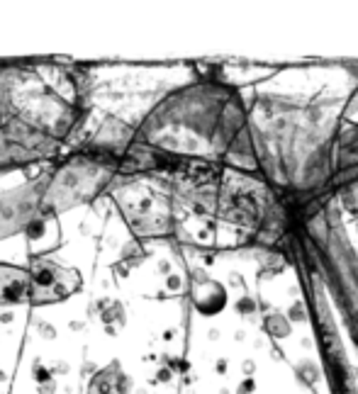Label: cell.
Returning a JSON list of instances; mask_svg holds the SVG:
<instances>
[{
	"instance_id": "cell-1",
	"label": "cell",
	"mask_w": 358,
	"mask_h": 394,
	"mask_svg": "<svg viewBox=\"0 0 358 394\" xmlns=\"http://www.w3.org/2000/svg\"><path fill=\"white\" fill-rule=\"evenodd\" d=\"M32 377H34V382H37V385H44V382H51V380H54L51 370H49V367H44L39 360H34V365H32Z\"/></svg>"
},
{
	"instance_id": "cell-2",
	"label": "cell",
	"mask_w": 358,
	"mask_h": 394,
	"mask_svg": "<svg viewBox=\"0 0 358 394\" xmlns=\"http://www.w3.org/2000/svg\"><path fill=\"white\" fill-rule=\"evenodd\" d=\"M37 331H39V336L44 338V341H54V338H56V329H54V324H49V321H44V319H39V321H37Z\"/></svg>"
},
{
	"instance_id": "cell-3",
	"label": "cell",
	"mask_w": 358,
	"mask_h": 394,
	"mask_svg": "<svg viewBox=\"0 0 358 394\" xmlns=\"http://www.w3.org/2000/svg\"><path fill=\"white\" fill-rule=\"evenodd\" d=\"M37 394H56V382H44V385H37Z\"/></svg>"
},
{
	"instance_id": "cell-4",
	"label": "cell",
	"mask_w": 358,
	"mask_h": 394,
	"mask_svg": "<svg viewBox=\"0 0 358 394\" xmlns=\"http://www.w3.org/2000/svg\"><path fill=\"white\" fill-rule=\"evenodd\" d=\"M49 370H51V375H54V377H56V375H66V372H68V370H71V367L66 365V363H63V360H56V363H54V365L49 367Z\"/></svg>"
},
{
	"instance_id": "cell-5",
	"label": "cell",
	"mask_w": 358,
	"mask_h": 394,
	"mask_svg": "<svg viewBox=\"0 0 358 394\" xmlns=\"http://www.w3.org/2000/svg\"><path fill=\"white\" fill-rule=\"evenodd\" d=\"M68 329H71V331H83V329H86V321H71Z\"/></svg>"
},
{
	"instance_id": "cell-6",
	"label": "cell",
	"mask_w": 358,
	"mask_h": 394,
	"mask_svg": "<svg viewBox=\"0 0 358 394\" xmlns=\"http://www.w3.org/2000/svg\"><path fill=\"white\" fill-rule=\"evenodd\" d=\"M12 319H15V314H12V311H2V314H0V324H10Z\"/></svg>"
},
{
	"instance_id": "cell-7",
	"label": "cell",
	"mask_w": 358,
	"mask_h": 394,
	"mask_svg": "<svg viewBox=\"0 0 358 394\" xmlns=\"http://www.w3.org/2000/svg\"><path fill=\"white\" fill-rule=\"evenodd\" d=\"M81 372H83V375H90V372H93V375H95V372H98V367L93 365V363H86V365L81 367Z\"/></svg>"
},
{
	"instance_id": "cell-8",
	"label": "cell",
	"mask_w": 358,
	"mask_h": 394,
	"mask_svg": "<svg viewBox=\"0 0 358 394\" xmlns=\"http://www.w3.org/2000/svg\"><path fill=\"white\" fill-rule=\"evenodd\" d=\"M5 377H7V375H5V370L0 367V382H5Z\"/></svg>"
}]
</instances>
